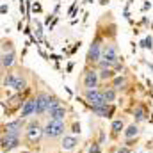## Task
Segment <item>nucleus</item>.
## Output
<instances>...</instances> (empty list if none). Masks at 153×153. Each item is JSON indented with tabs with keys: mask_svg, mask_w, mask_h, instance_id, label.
<instances>
[{
	"mask_svg": "<svg viewBox=\"0 0 153 153\" xmlns=\"http://www.w3.org/2000/svg\"><path fill=\"white\" fill-rule=\"evenodd\" d=\"M14 61H16V52H14V48H9V50L2 52V70H4V71L9 70V68L14 64Z\"/></svg>",
	"mask_w": 153,
	"mask_h": 153,
	"instance_id": "12",
	"label": "nucleus"
},
{
	"mask_svg": "<svg viewBox=\"0 0 153 153\" xmlns=\"http://www.w3.org/2000/svg\"><path fill=\"white\" fill-rule=\"evenodd\" d=\"M91 112L100 116V117H112V114H114V105H111V103L91 105Z\"/></svg>",
	"mask_w": 153,
	"mask_h": 153,
	"instance_id": "8",
	"label": "nucleus"
},
{
	"mask_svg": "<svg viewBox=\"0 0 153 153\" xmlns=\"http://www.w3.org/2000/svg\"><path fill=\"white\" fill-rule=\"evenodd\" d=\"M71 70H73V62H70V64H68V68H66V71H68V73H70V71H71Z\"/></svg>",
	"mask_w": 153,
	"mask_h": 153,
	"instance_id": "29",
	"label": "nucleus"
},
{
	"mask_svg": "<svg viewBox=\"0 0 153 153\" xmlns=\"http://www.w3.org/2000/svg\"><path fill=\"white\" fill-rule=\"evenodd\" d=\"M22 130H23V119L22 117L4 125V135H16V137H20Z\"/></svg>",
	"mask_w": 153,
	"mask_h": 153,
	"instance_id": "6",
	"label": "nucleus"
},
{
	"mask_svg": "<svg viewBox=\"0 0 153 153\" xmlns=\"http://www.w3.org/2000/svg\"><path fill=\"white\" fill-rule=\"evenodd\" d=\"M32 114H36V96L23 100V103H22V112H20L22 119H25V117H30Z\"/></svg>",
	"mask_w": 153,
	"mask_h": 153,
	"instance_id": "10",
	"label": "nucleus"
},
{
	"mask_svg": "<svg viewBox=\"0 0 153 153\" xmlns=\"http://www.w3.org/2000/svg\"><path fill=\"white\" fill-rule=\"evenodd\" d=\"M123 128H125L123 119H114V121H112V132H114V134H119Z\"/></svg>",
	"mask_w": 153,
	"mask_h": 153,
	"instance_id": "19",
	"label": "nucleus"
},
{
	"mask_svg": "<svg viewBox=\"0 0 153 153\" xmlns=\"http://www.w3.org/2000/svg\"><path fill=\"white\" fill-rule=\"evenodd\" d=\"M103 100H105V103H112L116 100V89L114 87H109V89H105L103 91Z\"/></svg>",
	"mask_w": 153,
	"mask_h": 153,
	"instance_id": "17",
	"label": "nucleus"
},
{
	"mask_svg": "<svg viewBox=\"0 0 153 153\" xmlns=\"http://www.w3.org/2000/svg\"><path fill=\"white\" fill-rule=\"evenodd\" d=\"M117 153H130V148H119Z\"/></svg>",
	"mask_w": 153,
	"mask_h": 153,
	"instance_id": "28",
	"label": "nucleus"
},
{
	"mask_svg": "<svg viewBox=\"0 0 153 153\" xmlns=\"http://www.w3.org/2000/svg\"><path fill=\"white\" fill-rule=\"evenodd\" d=\"M76 144H78V141H76V137H73V135H66L62 139V150H66V152L73 150Z\"/></svg>",
	"mask_w": 153,
	"mask_h": 153,
	"instance_id": "15",
	"label": "nucleus"
},
{
	"mask_svg": "<svg viewBox=\"0 0 153 153\" xmlns=\"http://www.w3.org/2000/svg\"><path fill=\"white\" fill-rule=\"evenodd\" d=\"M7 9H9V7H7L5 4H2V7H0V13H2V14H5V13H7Z\"/></svg>",
	"mask_w": 153,
	"mask_h": 153,
	"instance_id": "27",
	"label": "nucleus"
},
{
	"mask_svg": "<svg viewBox=\"0 0 153 153\" xmlns=\"http://www.w3.org/2000/svg\"><path fill=\"white\" fill-rule=\"evenodd\" d=\"M87 153H102V148H100V144H98V143H93V144L89 146Z\"/></svg>",
	"mask_w": 153,
	"mask_h": 153,
	"instance_id": "24",
	"label": "nucleus"
},
{
	"mask_svg": "<svg viewBox=\"0 0 153 153\" xmlns=\"http://www.w3.org/2000/svg\"><path fill=\"white\" fill-rule=\"evenodd\" d=\"M102 59H105V61H109V62H112V64H116V62L119 61V57H117V48H116L114 43H107V45H103Z\"/></svg>",
	"mask_w": 153,
	"mask_h": 153,
	"instance_id": "9",
	"label": "nucleus"
},
{
	"mask_svg": "<svg viewBox=\"0 0 153 153\" xmlns=\"http://www.w3.org/2000/svg\"><path fill=\"white\" fill-rule=\"evenodd\" d=\"M48 103H50V94L46 93H38L36 94V114L43 116L45 112H48Z\"/></svg>",
	"mask_w": 153,
	"mask_h": 153,
	"instance_id": "7",
	"label": "nucleus"
},
{
	"mask_svg": "<svg viewBox=\"0 0 153 153\" xmlns=\"http://www.w3.org/2000/svg\"><path fill=\"white\" fill-rule=\"evenodd\" d=\"M13 89H14V91H23V89H27V80H25L23 75H20V71H14V84H13Z\"/></svg>",
	"mask_w": 153,
	"mask_h": 153,
	"instance_id": "13",
	"label": "nucleus"
},
{
	"mask_svg": "<svg viewBox=\"0 0 153 153\" xmlns=\"http://www.w3.org/2000/svg\"><path fill=\"white\" fill-rule=\"evenodd\" d=\"M32 9H34V13H41V4H38V2H36V4L32 5Z\"/></svg>",
	"mask_w": 153,
	"mask_h": 153,
	"instance_id": "25",
	"label": "nucleus"
},
{
	"mask_svg": "<svg viewBox=\"0 0 153 153\" xmlns=\"http://www.w3.org/2000/svg\"><path fill=\"white\" fill-rule=\"evenodd\" d=\"M71 132H73V134H80V125H78V123L73 125V130H71Z\"/></svg>",
	"mask_w": 153,
	"mask_h": 153,
	"instance_id": "26",
	"label": "nucleus"
},
{
	"mask_svg": "<svg viewBox=\"0 0 153 153\" xmlns=\"http://www.w3.org/2000/svg\"><path fill=\"white\" fill-rule=\"evenodd\" d=\"M22 153H30V152H22Z\"/></svg>",
	"mask_w": 153,
	"mask_h": 153,
	"instance_id": "30",
	"label": "nucleus"
},
{
	"mask_svg": "<svg viewBox=\"0 0 153 153\" xmlns=\"http://www.w3.org/2000/svg\"><path fill=\"white\" fill-rule=\"evenodd\" d=\"M45 135V130H43V126H39L38 121H30L29 123V126H27V130H25V137H27V141L30 143V144H38L39 141H41V137Z\"/></svg>",
	"mask_w": 153,
	"mask_h": 153,
	"instance_id": "2",
	"label": "nucleus"
},
{
	"mask_svg": "<svg viewBox=\"0 0 153 153\" xmlns=\"http://www.w3.org/2000/svg\"><path fill=\"white\" fill-rule=\"evenodd\" d=\"M137 134H139V128H137V125H130L126 130H125V137L130 141V139H134V137H137Z\"/></svg>",
	"mask_w": 153,
	"mask_h": 153,
	"instance_id": "18",
	"label": "nucleus"
},
{
	"mask_svg": "<svg viewBox=\"0 0 153 153\" xmlns=\"http://www.w3.org/2000/svg\"><path fill=\"white\" fill-rule=\"evenodd\" d=\"M98 75H100V80H109V78H114L116 76V71H114V68H105V70H100Z\"/></svg>",
	"mask_w": 153,
	"mask_h": 153,
	"instance_id": "16",
	"label": "nucleus"
},
{
	"mask_svg": "<svg viewBox=\"0 0 153 153\" xmlns=\"http://www.w3.org/2000/svg\"><path fill=\"white\" fill-rule=\"evenodd\" d=\"M20 144V137L16 135H2V152H11L14 148H18Z\"/></svg>",
	"mask_w": 153,
	"mask_h": 153,
	"instance_id": "11",
	"label": "nucleus"
},
{
	"mask_svg": "<svg viewBox=\"0 0 153 153\" xmlns=\"http://www.w3.org/2000/svg\"><path fill=\"white\" fill-rule=\"evenodd\" d=\"M141 46H143V48H150V50H152V48H153V39H152V36H148V38L143 39Z\"/></svg>",
	"mask_w": 153,
	"mask_h": 153,
	"instance_id": "23",
	"label": "nucleus"
},
{
	"mask_svg": "<svg viewBox=\"0 0 153 153\" xmlns=\"http://www.w3.org/2000/svg\"><path fill=\"white\" fill-rule=\"evenodd\" d=\"M102 53H103V45H102V38L96 36L93 39V43L89 45V50H87V64H98L102 61Z\"/></svg>",
	"mask_w": 153,
	"mask_h": 153,
	"instance_id": "1",
	"label": "nucleus"
},
{
	"mask_svg": "<svg viewBox=\"0 0 153 153\" xmlns=\"http://www.w3.org/2000/svg\"><path fill=\"white\" fill-rule=\"evenodd\" d=\"M125 82H126L125 76H114V80H112V87H114V89H121V87L125 85Z\"/></svg>",
	"mask_w": 153,
	"mask_h": 153,
	"instance_id": "22",
	"label": "nucleus"
},
{
	"mask_svg": "<svg viewBox=\"0 0 153 153\" xmlns=\"http://www.w3.org/2000/svg\"><path fill=\"white\" fill-rule=\"evenodd\" d=\"M134 117H135V121H143L146 116H144V109L141 107V105H137L135 107V111H134Z\"/></svg>",
	"mask_w": 153,
	"mask_h": 153,
	"instance_id": "21",
	"label": "nucleus"
},
{
	"mask_svg": "<svg viewBox=\"0 0 153 153\" xmlns=\"http://www.w3.org/2000/svg\"><path fill=\"white\" fill-rule=\"evenodd\" d=\"M84 98L89 105H102L105 103L103 100V91H98V89H87L84 91Z\"/></svg>",
	"mask_w": 153,
	"mask_h": 153,
	"instance_id": "5",
	"label": "nucleus"
},
{
	"mask_svg": "<svg viewBox=\"0 0 153 153\" xmlns=\"http://www.w3.org/2000/svg\"><path fill=\"white\" fill-rule=\"evenodd\" d=\"M57 107H61V100H59L57 96H50V103H48V112H50V111H53V109H57Z\"/></svg>",
	"mask_w": 153,
	"mask_h": 153,
	"instance_id": "20",
	"label": "nucleus"
},
{
	"mask_svg": "<svg viewBox=\"0 0 153 153\" xmlns=\"http://www.w3.org/2000/svg\"><path fill=\"white\" fill-rule=\"evenodd\" d=\"M48 117H50V119H55V121H64V119H66V109L61 105V107L50 111V112H48Z\"/></svg>",
	"mask_w": 153,
	"mask_h": 153,
	"instance_id": "14",
	"label": "nucleus"
},
{
	"mask_svg": "<svg viewBox=\"0 0 153 153\" xmlns=\"http://www.w3.org/2000/svg\"><path fill=\"white\" fill-rule=\"evenodd\" d=\"M98 82H100V75L96 70H85L84 76H82V85H84V91L87 89H96L98 87Z\"/></svg>",
	"mask_w": 153,
	"mask_h": 153,
	"instance_id": "4",
	"label": "nucleus"
},
{
	"mask_svg": "<svg viewBox=\"0 0 153 153\" xmlns=\"http://www.w3.org/2000/svg\"><path fill=\"white\" fill-rule=\"evenodd\" d=\"M45 130V137L53 139V137H61L64 134V121H55V119H48V123L43 126Z\"/></svg>",
	"mask_w": 153,
	"mask_h": 153,
	"instance_id": "3",
	"label": "nucleus"
}]
</instances>
